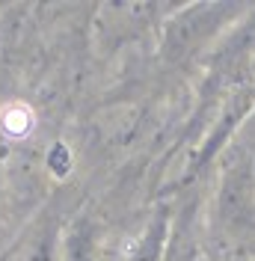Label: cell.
<instances>
[{"mask_svg":"<svg viewBox=\"0 0 255 261\" xmlns=\"http://www.w3.org/2000/svg\"><path fill=\"white\" fill-rule=\"evenodd\" d=\"M36 125V116L27 104H21V101H12V104H6L3 110H0V130L9 137V140H24L30 128Z\"/></svg>","mask_w":255,"mask_h":261,"instance_id":"6da1fadb","label":"cell"}]
</instances>
